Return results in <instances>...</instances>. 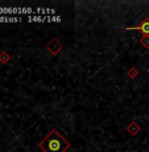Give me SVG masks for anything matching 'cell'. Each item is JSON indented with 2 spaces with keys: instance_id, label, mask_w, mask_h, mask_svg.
Returning <instances> with one entry per match:
<instances>
[{
  "instance_id": "1",
  "label": "cell",
  "mask_w": 149,
  "mask_h": 152,
  "mask_svg": "<svg viewBox=\"0 0 149 152\" xmlns=\"http://www.w3.org/2000/svg\"><path fill=\"white\" fill-rule=\"evenodd\" d=\"M69 147V142H66V139L62 135H60L55 130L49 132L48 136L40 144V148L44 152H66Z\"/></svg>"
},
{
  "instance_id": "5",
  "label": "cell",
  "mask_w": 149,
  "mask_h": 152,
  "mask_svg": "<svg viewBox=\"0 0 149 152\" xmlns=\"http://www.w3.org/2000/svg\"><path fill=\"white\" fill-rule=\"evenodd\" d=\"M36 15H40V16H55V10H53V8H37Z\"/></svg>"
},
{
  "instance_id": "4",
  "label": "cell",
  "mask_w": 149,
  "mask_h": 152,
  "mask_svg": "<svg viewBox=\"0 0 149 152\" xmlns=\"http://www.w3.org/2000/svg\"><path fill=\"white\" fill-rule=\"evenodd\" d=\"M125 31H140L144 36H149V17H145L140 25H137V27H128L125 28Z\"/></svg>"
},
{
  "instance_id": "2",
  "label": "cell",
  "mask_w": 149,
  "mask_h": 152,
  "mask_svg": "<svg viewBox=\"0 0 149 152\" xmlns=\"http://www.w3.org/2000/svg\"><path fill=\"white\" fill-rule=\"evenodd\" d=\"M20 15H28L33 16L36 15V11L31 7L16 8V7H0V16H20Z\"/></svg>"
},
{
  "instance_id": "7",
  "label": "cell",
  "mask_w": 149,
  "mask_h": 152,
  "mask_svg": "<svg viewBox=\"0 0 149 152\" xmlns=\"http://www.w3.org/2000/svg\"><path fill=\"white\" fill-rule=\"evenodd\" d=\"M140 42H141V45L144 46V48L149 49V36H144V37H141Z\"/></svg>"
},
{
  "instance_id": "6",
  "label": "cell",
  "mask_w": 149,
  "mask_h": 152,
  "mask_svg": "<svg viewBox=\"0 0 149 152\" xmlns=\"http://www.w3.org/2000/svg\"><path fill=\"white\" fill-rule=\"evenodd\" d=\"M140 130H141V128H140V126L137 124V123H131L129 126H128V131H129L132 135H136V134L139 132Z\"/></svg>"
},
{
  "instance_id": "3",
  "label": "cell",
  "mask_w": 149,
  "mask_h": 152,
  "mask_svg": "<svg viewBox=\"0 0 149 152\" xmlns=\"http://www.w3.org/2000/svg\"><path fill=\"white\" fill-rule=\"evenodd\" d=\"M28 21L31 23H60L61 16H40V15H33L28 16Z\"/></svg>"
},
{
  "instance_id": "8",
  "label": "cell",
  "mask_w": 149,
  "mask_h": 152,
  "mask_svg": "<svg viewBox=\"0 0 149 152\" xmlns=\"http://www.w3.org/2000/svg\"><path fill=\"white\" fill-rule=\"evenodd\" d=\"M128 75H129L131 78H136L137 77V70L135 68H132L131 70H128Z\"/></svg>"
}]
</instances>
